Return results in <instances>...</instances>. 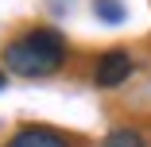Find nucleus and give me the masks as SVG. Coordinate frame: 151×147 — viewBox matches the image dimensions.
<instances>
[{
	"label": "nucleus",
	"mask_w": 151,
	"mask_h": 147,
	"mask_svg": "<svg viewBox=\"0 0 151 147\" xmlns=\"http://www.w3.org/2000/svg\"><path fill=\"white\" fill-rule=\"evenodd\" d=\"M93 12L105 19V23H120L128 16V8H124V0H93Z\"/></svg>",
	"instance_id": "obj_5"
},
{
	"label": "nucleus",
	"mask_w": 151,
	"mask_h": 147,
	"mask_svg": "<svg viewBox=\"0 0 151 147\" xmlns=\"http://www.w3.org/2000/svg\"><path fill=\"white\" fill-rule=\"evenodd\" d=\"M62 62H66V39L54 27H31L4 47V70L19 77H47L62 70Z\"/></svg>",
	"instance_id": "obj_1"
},
{
	"label": "nucleus",
	"mask_w": 151,
	"mask_h": 147,
	"mask_svg": "<svg viewBox=\"0 0 151 147\" xmlns=\"http://www.w3.org/2000/svg\"><path fill=\"white\" fill-rule=\"evenodd\" d=\"M0 89H4V70H0Z\"/></svg>",
	"instance_id": "obj_6"
},
{
	"label": "nucleus",
	"mask_w": 151,
	"mask_h": 147,
	"mask_svg": "<svg viewBox=\"0 0 151 147\" xmlns=\"http://www.w3.org/2000/svg\"><path fill=\"white\" fill-rule=\"evenodd\" d=\"M128 74H132L128 50H105L97 58V66H93V81L101 85V89H116L120 81H128Z\"/></svg>",
	"instance_id": "obj_2"
},
{
	"label": "nucleus",
	"mask_w": 151,
	"mask_h": 147,
	"mask_svg": "<svg viewBox=\"0 0 151 147\" xmlns=\"http://www.w3.org/2000/svg\"><path fill=\"white\" fill-rule=\"evenodd\" d=\"M8 147H70V139L58 132V128H47V124H27V128H19V132L8 139Z\"/></svg>",
	"instance_id": "obj_3"
},
{
	"label": "nucleus",
	"mask_w": 151,
	"mask_h": 147,
	"mask_svg": "<svg viewBox=\"0 0 151 147\" xmlns=\"http://www.w3.org/2000/svg\"><path fill=\"white\" fill-rule=\"evenodd\" d=\"M101 147H147V139H143L139 128H112Z\"/></svg>",
	"instance_id": "obj_4"
}]
</instances>
